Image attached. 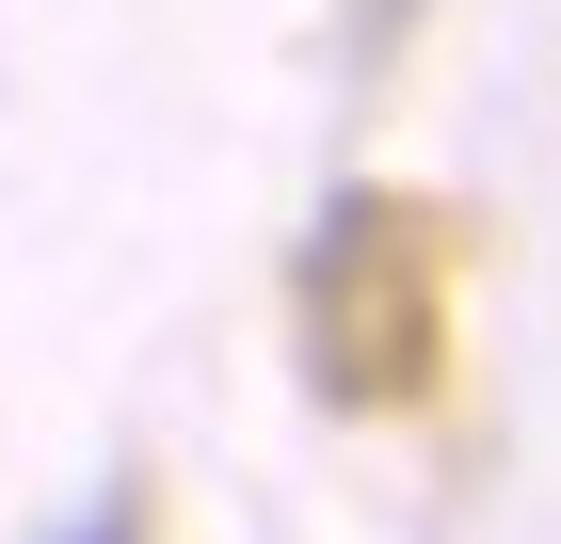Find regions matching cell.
Returning <instances> with one entry per match:
<instances>
[{
	"label": "cell",
	"instance_id": "cell-1",
	"mask_svg": "<svg viewBox=\"0 0 561 544\" xmlns=\"http://www.w3.org/2000/svg\"><path fill=\"white\" fill-rule=\"evenodd\" d=\"M289 321H305V384L321 401H417L433 384V256L401 193H337L289 256Z\"/></svg>",
	"mask_w": 561,
	"mask_h": 544
},
{
	"label": "cell",
	"instance_id": "cell-2",
	"mask_svg": "<svg viewBox=\"0 0 561 544\" xmlns=\"http://www.w3.org/2000/svg\"><path fill=\"white\" fill-rule=\"evenodd\" d=\"M48 544H145V497H129V481H113V497H81V512H65V529H48Z\"/></svg>",
	"mask_w": 561,
	"mask_h": 544
}]
</instances>
